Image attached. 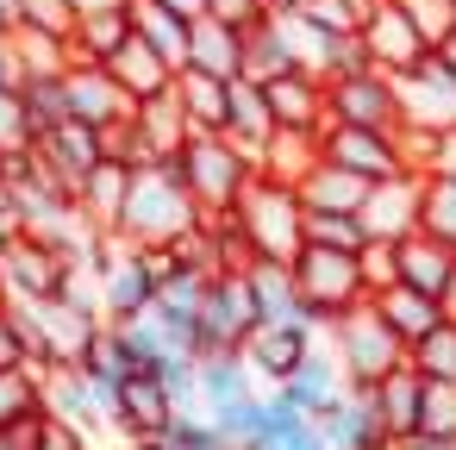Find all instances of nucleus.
Returning <instances> with one entry per match:
<instances>
[{
    "label": "nucleus",
    "mask_w": 456,
    "mask_h": 450,
    "mask_svg": "<svg viewBox=\"0 0 456 450\" xmlns=\"http://www.w3.org/2000/svg\"><path fill=\"white\" fill-rule=\"evenodd\" d=\"M132 119H138V132L151 138L157 163H163V157H175V151L194 138V126H188V113H182L175 88H169V94H151V101H138V107H132Z\"/></svg>",
    "instance_id": "nucleus-29"
},
{
    "label": "nucleus",
    "mask_w": 456,
    "mask_h": 450,
    "mask_svg": "<svg viewBox=\"0 0 456 450\" xmlns=\"http://www.w3.org/2000/svg\"><path fill=\"white\" fill-rule=\"evenodd\" d=\"M38 70H32V51H26V38L20 32H0V82L7 88H26Z\"/></svg>",
    "instance_id": "nucleus-48"
},
{
    "label": "nucleus",
    "mask_w": 456,
    "mask_h": 450,
    "mask_svg": "<svg viewBox=\"0 0 456 450\" xmlns=\"http://www.w3.org/2000/svg\"><path fill=\"white\" fill-rule=\"evenodd\" d=\"M107 70L119 76V88H126L132 101H151V94H169V88H175V63H169L151 38H138V32L107 57Z\"/></svg>",
    "instance_id": "nucleus-20"
},
{
    "label": "nucleus",
    "mask_w": 456,
    "mask_h": 450,
    "mask_svg": "<svg viewBox=\"0 0 456 450\" xmlns=\"http://www.w3.org/2000/svg\"><path fill=\"white\" fill-rule=\"evenodd\" d=\"M444 313L456 319V275H450V288H444Z\"/></svg>",
    "instance_id": "nucleus-58"
},
{
    "label": "nucleus",
    "mask_w": 456,
    "mask_h": 450,
    "mask_svg": "<svg viewBox=\"0 0 456 450\" xmlns=\"http://www.w3.org/2000/svg\"><path fill=\"white\" fill-rule=\"evenodd\" d=\"M119 344H126V363L132 369H163L169 363V338L157 325V313H138V319H113Z\"/></svg>",
    "instance_id": "nucleus-38"
},
{
    "label": "nucleus",
    "mask_w": 456,
    "mask_h": 450,
    "mask_svg": "<svg viewBox=\"0 0 456 450\" xmlns=\"http://www.w3.org/2000/svg\"><path fill=\"white\" fill-rule=\"evenodd\" d=\"M256 325H263V307H256L250 269H219L213 288H207V307H200L207 356H213V350H244V338H250Z\"/></svg>",
    "instance_id": "nucleus-7"
},
{
    "label": "nucleus",
    "mask_w": 456,
    "mask_h": 450,
    "mask_svg": "<svg viewBox=\"0 0 456 450\" xmlns=\"http://www.w3.org/2000/svg\"><path fill=\"white\" fill-rule=\"evenodd\" d=\"M163 7H169V13H182V20H188V26H194V20H200V13H207V0H163Z\"/></svg>",
    "instance_id": "nucleus-54"
},
{
    "label": "nucleus",
    "mask_w": 456,
    "mask_h": 450,
    "mask_svg": "<svg viewBox=\"0 0 456 450\" xmlns=\"http://www.w3.org/2000/svg\"><path fill=\"white\" fill-rule=\"evenodd\" d=\"M0 263H7L13 294H26V300H51V294H63V282H69L76 250H63V244H51V238L20 232V238L0 244Z\"/></svg>",
    "instance_id": "nucleus-10"
},
{
    "label": "nucleus",
    "mask_w": 456,
    "mask_h": 450,
    "mask_svg": "<svg viewBox=\"0 0 456 450\" xmlns=\"http://www.w3.org/2000/svg\"><path fill=\"white\" fill-rule=\"evenodd\" d=\"M369 300H375V313L406 338V350H412L431 325H444V319H450V313H444V300H437V294H425V288H412V282H387V288H375Z\"/></svg>",
    "instance_id": "nucleus-21"
},
{
    "label": "nucleus",
    "mask_w": 456,
    "mask_h": 450,
    "mask_svg": "<svg viewBox=\"0 0 456 450\" xmlns=\"http://www.w3.org/2000/svg\"><path fill=\"white\" fill-rule=\"evenodd\" d=\"M412 369L425 375V381H456V319H444V325H431L412 350Z\"/></svg>",
    "instance_id": "nucleus-39"
},
{
    "label": "nucleus",
    "mask_w": 456,
    "mask_h": 450,
    "mask_svg": "<svg viewBox=\"0 0 456 450\" xmlns=\"http://www.w3.org/2000/svg\"><path fill=\"white\" fill-rule=\"evenodd\" d=\"M425 176H456V119L431 132V163H425Z\"/></svg>",
    "instance_id": "nucleus-50"
},
{
    "label": "nucleus",
    "mask_w": 456,
    "mask_h": 450,
    "mask_svg": "<svg viewBox=\"0 0 456 450\" xmlns=\"http://www.w3.org/2000/svg\"><path fill=\"white\" fill-rule=\"evenodd\" d=\"M200 219L207 213H200L194 188L169 163L132 169V194H126V213H119V238H132V244H182Z\"/></svg>",
    "instance_id": "nucleus-1"
},
{
    "label": "nucleus",
    "mask_w": 456,
    "mask_h": 450,
    "mask_svg": "<svg viewBox=\"0 0 456 450\" xmlns=\"http://www.w3.org/2000/svg\"><path fill=\"white\" fill-rule=\"evenodd\" d=\"M126 38H132V13H126V7H101V13H82V20H76V38H69V45H76V57L107 63Z\"/></svg>",
    "instance_id": "nucleus-35"
},
{
    "label": "nucleus",
    "mask_w": 456,
    "mask_h": 450,
    "mask_svg": "<svg viewBox=\"0 0 456 450\" xmlns=\"http://www.w3.org/2000/svg\"><path fill=\"white\" fill-rule=\"evenodd\" d=\"M275 7H294V0H275Z\"/></svg>",
    "instance_id": "nucleus-60"
},
{
    "label": "nucleus",
    "mask_w": 456,
    "mask_h": 450,
    "mask_svg": "<svg viewBox=\"0 0 456 450\" xmlns=\"http://www.w3.org/2000/svg\"><path fill=\"white\" fill-rule=\"evenodd\" d=\"M400 101H406V119L412 126H450L456 119V76L437 63V51L412 76H400Z\"/></svg>",
    "instance_id": "nucleus-19"
},
{
    "label": "nucleus",
    "mask_w": 456,
    "mask_h": 450,
    "mask_svg": "<svg viewBox=\"0 0 456 450\" xmlns=\"http://www.w3.org/2000/svg\"><path fill=\"white\" fill-rule=\"evenodd\" d=\"M225 88H232V76H213V70H194V63L175 70V101H182L194 132H225Z\"/></svg>",
    "instance_id": "nucleus-26"
},
{
    "label": "nucleus",
    "mask_w": 456,
    "mask_h": 450,
    "mask_svg": "<svg viewBox=\"0 0 456 450\" xmlns=\"http://www.w3.org/2000/svg\"><path fill=\"white\" fill-rule=\"evenodd\" d=\"M362 45H369L375 70H387V76H412V70L431 57L425 32L412 26V13L400 7V0H369V13H362Z\"/></svg>",
    "instance_id": "nucleus-9"
},
{
    "label": "nucleus",
    "mask_w": 456,
    "mask_h": 450,
    "mask_svg": "<svg viewBox=\"0 0 456 450\" xmlns=\"http://www.w3.org/2000/svg\"><path fill=\"white\" fill-rule=\"evenodd\" d=\"M306 244L362 250V244H369V225H362V213H306Z\"/></svg>",
    "instance_id": "nucleus-42"
},
{
    "label": "nucleus",
    "mask_w": 456,
    "mask_h": 450,
    "mask_svg": "<svg viewBox=\"0 0 456 450\" xmlns=\"http://www.w3.org/2000/svg\"><path fill=\"white\" fill-rule=\"evenodd\" d=\"M256 369H250V356L244 350H213V356H200V388H207V413L213 406H225V400H238V394H256Z\"/></svg>",
    "instance_id": "nucleus-34"
},
{
    "label": "nucleus",
    "mask_w": 456,
    "mask_h": 450,
    "mask_svg": "<svg viewBox=\"0 0 456 450\" xmlns=\"http://www.w3.org/2000/svg\"><path fill=\"white\" fill-rule=\"evenodd\" d=\"M419 431H431V438H456V381H425Z\"/></svg>",
    "instance_id": "nucleus-44"
},
{
    "label": "nucleus",
    "mask_w": 456,
    "mask_h": 450,
    "mask_svg": "<svg viewBox=\"0 0 456 450\" xmlns=\"http://www.w3.org/2000/svg\"><path fill=\"white\" fill-rule=\"evenodd\" d=\"M101 7H126V0H76V13H101Z\"/></svg>",
    "instance_id": "nucleus-57"
},
{
    "label": "nucleus",
    "mask_w": 456,
    "mask_h": 450,
    "mask_svg": "<svg viewBox=\"0 0 456 450\" xmlns=\"http://www.w3.org/2000/svg\"><path fill=\"white\" fill-rule=\"evenodd\" d=\"M13 300V282H7V263H0V307H7Z\"/></svg>",
    "instance_id": "nucleus-59"
},
{
    "label": "nucleus",
    "mask_w": 456,
    "mask_h": 450,
    "mask_svg": "<svg viewBox=\"0 0 456 450\" xmlns=\"http://www.w3.org/2000/svg\"><path fill=\"white\" fill-rule=\"evenodd\" d=\"M419 232L456 244V176H425V194H419Z\"/></svg>",
    "instance_id": "nucleus-40"
},
{
    "label": "nucleus",
    "mask_w": 456,
    "mask_h": 450,
    "mask_svg": "<svg viewBox=\"0 0 456 450\" xmlns=\"http://www.w3.org/2000/svg\"><path fill=\"white\" fill-rule=\"evenodd\" d=\"M369 400H375V413H381V425H387L394 438H412V431H419V406H425V375L412 369V356H406L394 375H381V381L369 388Z\"/></svg>",
    "instance_id": "nucleus-22"
},
{
    "label": "nucleus",
    "mask_w": 456,
    "mask_h": 450,
    "mask_svg": "<svg viewBox=\"0 0 456 450\" xmlns=\"http://www.w3.org/2000/svg\"><path fill=\"white\" fill-rule=\"evenodd\" d=\"M319 138H325V132L275 126V138H269V144H263V157H256V163H263V176H275V182H300V176L325 157V151H319Z\"/></svg>",
    "instance_id": "nucleus-32"
},
{
    "label": "nucleus",
    "mask_w": 456,
    "mask_h": 450,
    "mask_svg": "<svg viewBox=\"0 0 456 450\" xmlns=\"http://www.w3.org/2000/svg\"><path fill=\"white\" fill-rule=\"evenodd\" d=\"M294 13L313 20L319 32H362L369 0H294Z\"/></svg>",
    "instance_id": "nucleus-43"
},
{
    "label": "nucleus",
    "mask_w": 456,
    "mask_h": 450,
    "mask_svg": "<svg viewBox=\"0 0 456 450\" xmlns=\"http://www.w3.org/2000/svg\"><path fill=\"white\" fill-rule=\"evenodd\" d=\"M7 356H20V331H13V313L0 307V363H7Z\"/></svg>",
    "instance_id": "nucleus-52"
},
{
    "label": "nucleus",
    "mask_w": 456,
    "mask_h": 450,
    "mask_svg": "<svg viewBox=\"0 0 456 450\" xmlns=\"http://www.w3.org/2000/svg\"><path fill=\"white\" fill-rule=\"evenodd\" d=\"M175 394H169V381H163V369H132L126 375V388H119V406H113V425L138 444V438H157V431H169L175 425Z\"/></svg>",
    "instance_id": "nucleus-11"
},
{
    "label": "nucleus",
    "mask_w": 456,
    "mask_h": 450,
    "mask_svg": "<svg viewBox=\"0 0 456 450\" xmlns=\"http://www.w3.org/2000/svg\"><path fill=\"white\" fill-rule=\"evenodd\" d=\"M188 63L194 70H213V76H244V32L225 26V20H213V13H200L188 26Z\"/></svg>",
    "instance_id": "nucleus-23"
},
{
    "label": "nucleus",
    "mask_w": 456,
    "mask_h": 450,
    "mask_svg": "<svg viewBox=\"0 0 456 450\" xmlns=\"http://www.w3.org/2000/svg\"><path fill=\"white\" fill-rule=\"evenodd\" d=\"M238 225L250 232L256 257H275V263H294L300 244H306V200L294 182H275V176H256L244 194H238Z\"/></svg>",
    "instance_id": "nucleus-3"
},
{
    "label": "nucleus",
    "mask_w": 456,
    "mask_h": 450,
    "mask_svg": "<svg viewBox=\"0 0 456 450\" xmlns=\"http://www.w3.org/2000/svg\"><path fill=\"white\" fill-rule=\"evenodd\" d=\"M32 113H26V88H7L0 82V151H13V144H32Z\"/></svg>",
    "instance_id": "nucleus-45"
},
{
    "label": "nucleus",
    "mask_w": 456,
    "mask_h": 450,
    "mask_svg": "<svg viewBox=\"0 0 456 450\" xmlns=\"http://www.w3.org/2000/svg\"><path fill=\"white\" fill-rule=\"evenodd\" d=\"M325 88H331V119H338V126H381V132H400V126H406L400 76H387V70H356V76L325 82ZM331 119H325V126H331Z\"/></svg>",
    "instance_id": "nucleus-6"
},
{
    "label": "nucleus",
    "mask_w": 456,
    "mask_h": 450,
    "mask_svg": "<svg viewBox=\"0 0 456 450\" xmlns=\"http://www.w3.org/2000/svg\"><path fill=\"white\" fill-rule=\"evenodd\" d=\"M244 70L250 76H288V70H306L300 63V51H294V38H288V26H281V13H269L263 26H250L244 32Z\"/></svg>",
    "instance_id": "nucleus-28"
},
{
    "label": "nucleus",
    "mask_w": 456,
    "mask_h": 450,
    "mask_svg": "<svg viewBox=\"0 0 456 450\" xmlns=\"http://www.w3.org/2000/svg\"><path fill=\"white\" fill-rule=\"evenodd\" d=\"M269 107H275V126H300V132H325L331 119V88L319 70H288V76H269Z\"/></svg>",
    "instance_id": "nucleus-16"
},
{
    "label": "nucleus",
    "mask_w": 456,
    "mask_h": 450,
    "mask_svg": "<svg viewBox=\"0 0 456 450\" xmlns=\"http://www.w3.org/2000/svg\"><path fill=\"white\" fill-rule=\"evenodd\" d=\"M344 388H350V381H344V363H338V350H331V344L319 338V344L306 350V363H300V369H294L288 381H275L269 394H275L281 406H300V413H319V406H325V400H338Z\"/></svg>",
    "instance_id": "nucleus-17"
},
{
    "label": "nucleus",
    "mask_w": 456,
    "mask_h": 450,
    "mask_svg": "<svg viewBox=\"0 0 456 450\" xmlns=\"http://www.w3.org/2000/svg\"><path fill=\"white\" fill-rule=\"evenodd\" d=\"M26 113H32V132H38V138L69 119V82H63V70H38V76L26 82Z\"/></svg>",
    "instance_id": "nucleus-37"
},
{
    "label": "nucleus",
    "mask_w": 456,
    "mask_h": 450,
    "mask_svg": "<svg viewBox=\"0 0 456 450\" xmlns=\"http://www.w3.org/2000/svg\"><path fill=\"white\" fill-rule=\"evenodd\" d=\"M207 13L225 20V26H238V32H250V26H263L269 13H281V7H275V0H207Z\"/></svg>",
    "instance_id": "nucleus-47"
},
{
    "label": "nucleus",
    "mask_w": 456,
    "mask_h": 450,
    "mask_svg": "<svg viewBox=\"0 0 456 450\" xmlns=\"http://www.w3.org/2000/svg\"><path fill=\"white\" fill-rule=\"evenodd\" d=\"M188 188H194V200H200V213L213 219V213H232L238 207V194L263 176V163H256V151H244L238 138H225V132H194L175 157H163Z\"/></svg>",
    "instance_id": "nucleus-2"
},
{
    "label": "nucleus",
    "mask_w": 456,
    "mask_h": 450,
    "mask_svg": "<svg viewBox=\"0 0 456 450\" xmlns=\"http://www.w3.org/2000/svg\"><path fill=\"white\" fill-rule=\"evenodd\" d=\"M400 450H456V438H431V431H412V438H400Z\"/></svg>",
    "instance_id": "nucleus-53"
},
{
    "label": "nucleus",
    "mask_w": 456,
    "mask_h": 450,
    "mask_svg": "<svg viewBox=\"0 0 456 450\" xmlns=\"http://www.w3.org/2000/svg\"><path fill=\"white\" fill-rule=\"evenodd\" d=\"M319 151H325L338 169L362 176V182H387V176L412 169L406 151H400V132H381V126H338V119H331L325 138H319Z\"/></svg>",
    "instance_id": "nucleus-8"
},
{
    "label": "nucleus",
    "mask_w": 456,
    "mask_h": 450,
    "mask_svg": "<svg viewBox=\"0 0 456 450\" xmlns=\"http://www.w3.org/2000/svg\"><path fill=\"white\" fill-rule=\"evenodd\" d=\"M20 7V32H51V38H76V0H13Z\"/></svg>",
    "instance_id": "nucleus-41"
},
{
    "label": "nucleus",
    "mask_w": 456,
    "mask_h": 450,
    "mask_svg": "<svg viewBox=\"0 0 456 450\" xmlns=\"http://www.w3.org/2000/svg\"><path fill=\"white\" fill-rule=\"evenodd\" d=\"M0 32H20V7H13V0H0Z\"/></svg>",
    "instance_id": "nucleus-56"
},
{
    "label": "nucleus",
    "mask_w": 456,
    "mask_h": 450,
    "mask_svg": "<svg viewBox=\"0 0 456 450\" xmlns=\"http://www.w3.org/2000/svg\"><path fill=\"white\" fill-rule=\"evenodd\" d=\"M450 275H456V244H444L431 232H406L400 238V282H412V288H425V294L444 300Z\"/></svg>",
    "instance_id": "nucleus-24"
},
{
    "label": "nucleus",
    "mask_w": 456,
    "mask_h": 450,
    "mask_svg": "<svg viewBox=\"0 0 456 450\" xmlns=\"http://www.w3.org/2000/svg\"><path fill=\"white\" fill-rule=\"evenodd\" d=\"M225 138H238L244 151H256L263 157V144L275 138V107H269V88H263V76H232V88H225Z\"/></svg>",
    "instance_id": "nucleus-18"
},
{
    "label": "nucleus",
    "mask_w": 456,
    "mask_h": 450,
    "mask_svg": "<svg viewBox=\"0 0 456 450\" xmlns=\"http://www.w3.org/2000/svg\"><path fill=\"white\" fill-rule=\"evenodd\" d=\"M38 450H88V425H76L63 413H45L38 419Z\"/></svg>",
    "instance_id": "nucleus-49"
},
{
    "label": "nucleus",
    "mask_w": 456,
    "mask_h": 450,
    "mask_svg": "<svg viewBox=\"0 0 456 450\" xmlns=\"http://www.w3.org/2000/svg\"><path fill=\"white\" fill-rule=\"evenodd\" d=\"M294 188H300L306 213H356V207H362V194H369V182H362V176H350V169H338L331 157H319Z\"/></svg>",
    "instance_id": "nucleus-25"
},
{
    "label": "nucleus",
    "mask_w": 456,
    "mask_h": 450,
    "mask_svg": "<svg viewBox=\"0 0 456 450\" xmlns=\"http://www.w3.org/2000/svg\"><path fill=\"white\" fill-rule=\"evenodd\" d=\"M63 82H69V119H88V126H113V119H126L138 101L119 88V76L107 70V63H88V57H76L69 70H63Z\"/></svg>",
    "instance_id": "nucleus-15"
},
{
    "label": "nucleus",
    "mask_w": 456,
    "mask_h": 450,
    "mask_svg": "<svg viewBox=\"0 0 456 450\" xmlns=\"http://www.w3.org/2000/svg\"><path fill=\"white\" fill-rule=\"evenodd\" d=\"M7 238H20V194L0 182V244H7Z\"/></svg>",
    "instance_id": "nucleus-51"
},
{
    "label": "nucleus",
    "mask_w": 456,
    "mask_h": 450,
    "mask_svg": "<svg viewBox=\"0 0 456 450\" xmlns=\"http://www.w3.org/2000/svg\"><path fill=\"white\" fill-rule=\"evenodd\" d=\"M325 331H313V325H294V319H263L250 338H244V356H250V369L275 388V381H288L300 363H306V350L319 344Z\"/></svg>",
    "instance_id": "nucleus-14"
},
{
    "label": "nucleus",
    "mask_w": 456,
    "mask_h": 450,
    "mask_svg": "<svg viewBox=\"0 0 456 450\" xmlns=\"http://www.w3.org/2000/svg\"><path fill=\"white\" fill-rule=\"evenodd\" d=\"M431 51H437V63H444V70H450V76H456V32H450V38H444V45H431Z\"/></svg>",
    "instance_id": "nucleus-55"
},
{
    "label": "nucleus",
    "mask_w": 456,
    "mask_h": 450,
    "mask_svg": "<svg viewBox=\"0 0 456 450\" xmlns=\"http://www.w3.org/2000/svg\"><path fill=\"white\" fill-rule=\"evenodd\" d=\"M419 194H425V176L419 169H400V176H387V182H369V194H362V225H369V238H406V232H419Z\"/></svg>",
    "instance_id": "nucleus-12"
},
{
    "label": "nucleus",
    "mask_w": 456,
    "mask_h": 450,
    "mask_svg": "<svg viewBox=\"0 0 456 450\" xmlns=\"http://www.w3.org/2000/svg\"><path fill=\"white\" fill-rule=\"evenodd\" d=\"M294 275H300V294H306V307L319 313V325H331V319H344L350 307H362V300H369L362 250H338V244H300Z\"/></svg>",
    "instance_id": "nucleus-5"
},
{
    "label": "nucleus",
    "mask_w": 456,
    "mask_h": 450,
    "mask_svg": "<svg viewBox=\"0 0 456 450\" xmlns=\"http://www.w3.org/2000/svg\"><path fill=\"white\" fill-rule=\"evenodd\" d=\"M45 400H51V413H63V419H76V425H101L107 419V406H101V394H94V381L82 375V363H63V369H45Z\"/></svg>",
    "instance_id": "nucleus-27"
},
{
    "label": "nucleus",
    "mask_w": 456,
    "mask_h": 450,
    "mask_svg": "<svg viewBox=\"0 0 456 450\" xmlns=\"http://www.w3.org/2000/svg\"><path fill=\"white\" fill-rule=\"evenodd\" d=\"M400 7L412 13V26L425 32V45H444L456 32V0H400Z\"/></svg>",
    "instance_id": "nucleus-46"
},
{
    "label": "nucleus",
    "mask_w": 456,
    "mask_h": 450,
    "mask_svg": "<svg viewBox=\"0 0 456 450\" xmlns=\"http://www.w3.org/2000/svg\"><path fill=\"white\" fill-rule=\"evenodd\" d=\"M126 194H132V169L126 163H101L88 182H82V194H76V207L101 225V232H119V213H126Z\"/></svg>",
    "instance_id": "nucleus-30"
},
{
    "label": "nucleus",
    "mask_w": 456,
    "mask_h": 450,
    "mask_svg": "<svg viewBox=\"0 0 456 450\" xmlns=\"http://www.w3.org/2000/svg\"><path fill=\"white\" fill-rule=\"evenodd\" d=\"M325 344L338 350L350 388H375L381 375H394V369L406 363V338L375 313V300H362V307H350L344 319H331V325H325Z\"/></svg>",
    "instance_id": "nucleus-4"
},
{
    "label": "nucleus",
    "mask_w": 456,
    "mask_h": 450,
    "mask_svg": "<svg viewBox=\"0 0 456 450\" xmlns=\"http://www.w3.org/2000/svg\"><path fill=\"white\" fill-rule=\"evenodd\" d=\"M207 288H213V269H200V263H182L163 288H157V307L151 313H163V319H200V307H207Z\"/></svg>",
    "instance_id": "nucleus-36"
},
{
    "label": "nucleus",
    "mask_w": 456,
    "mask_h": 450,
    "mask_svg": "<svg viewBox=\"0 0 456 450\" xmlns=\"http://www.w3.org/2000/svg\"><path fill=\"white\" fill-rule=\"evenodd\" d=\"M126 13H132V32L151 38L175 70L188 63V20H182V13H169L163 0H126Z\"/></svg>",
    "instance_id": "nucleus-33"
},
{
    "label": "nucleus",
    "mask_w": 456,
    "mask_h": 450,
    "mask_svg": "<svg viewBox=\"0 0 456 450\" xmlns=\"http://www.w3.org/2000/svg\"><path fill=\"white\" fill-rule=\"evenodd\" d=\"M32 413H51V400H45V369L26 363V356H7V363H0V425L32 419Z\"/></svg>",
    "instance_id": "nucleus-31"
},
{
    "label": "nucleus",
    "mask_w": 456,
    "mask_h": 450,
    "mask_svg": "<svg viewBox=\"0 0 456 450\" xmlns=\"http://www.w3.org/2000/svg\"><path fill=\"white\" fill-rule=\"evenodd\" d=\"M38 144V157L63 176V188L69 194H82V182L107 163V144H101V126H88V119H63V126H51L45 138H32Z\"/></svg>",
    "instance_id": "nucleus-13"
}]
</instances>
